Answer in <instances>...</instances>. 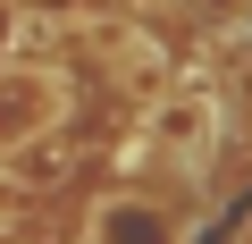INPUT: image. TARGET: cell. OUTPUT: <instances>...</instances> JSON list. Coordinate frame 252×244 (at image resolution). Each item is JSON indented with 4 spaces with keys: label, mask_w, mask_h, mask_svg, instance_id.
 Returning a JSON list of instances; mask_svg holds the SVG:
<instances>
[{
    "label": "cell",
    "mask_w": 252,
    "mask_h": 244,
    "mask_svg": "<svg viewBox=\"0 0 252 244\" xmlns=\"http://www.w3.org/2000/svg\"><path fill=\"white\" fill-rule=\"evenodd\" d=\"M76 109H84L76 68H59L42 51H9V59H0V152L34 143L51 127H76Z\"/></svg>",
    "instance_id": "cell-1"
},
{
    "label": "cell",
    "mask_w": 252,
    "mask_h": 244,
    "mask_svg": "<svg viewBox=\"0 0 252 244\" xmlns=\"http://www.w3.org/2000/svg\"><path fill=\"white\" fill-rule=\"evenodd\" d=\"M76 244H193V210L168 185H152V177H126V185L84 202Z\"/></svg>",
    "instance_id": "cell-2"
},
{
    "label": "cell",
    "mask_w": 252,
    "mask_h": 244,
    "mask_svg": "<svg viewBox=\"0 0 252 244\" xmlns=\"http://www.w3.org/2000/svg\"><path fill=\"white\" fill-rule=\"evenodd\" d=\"M84 152L93 143H76L67 127H51V135H34V143H9V152H0V185H9V194H59L67 177H84Z\"/></svg>",
    "instance_id": "cell-3"
},
{
    "label": "cell",
    "mask_w": 252,
    "mask_h": 244,
    "mask_svg": "<svg viewBox=\"0 0 252 244\" xmlns=\"http://www.w3.org/2000/svg\"><path fill=\"white\" fill-rule=\"evenodd\" d=\"M185 9H193L202 26H219V34H235V26H252V0H185Z\"/></svg>",
    "instance_id": "cell-4"
},
{
    "label": "cell",
    "mask_w": 252,
    "mask_h": 244,
    "mask_svg": "<svg viewBox=\"0 0 252 244\" xmlns=\"http://www.w3.org/2000/svg\"><path fill=\"white\" fill-rule=\"evenodd\" d=\"M26 51V0H0V59Z\"/></svg>",
    "instance_id": "cell-5"
}]
</instances>
